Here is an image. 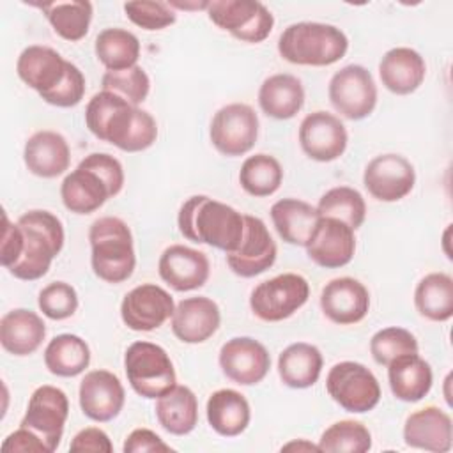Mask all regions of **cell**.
I'll use <instances>...</instances> for the list:
<instances>
[{"label":"cell","mask_w":453,"mask_h":453,"mask_svg":"<svg viewBox=\"0 0 453 453\" xmlns=\"http://www.w3.org/2000/svg\"><path fill=\"white\" fill-rule=\"evenodd\" d=\"M85 126L97 140L124 152L147 150L157 140L156 119L110 90H101L88 99Z\"/></svg>","instance_id":"obj_1"},{"label":"cell","mask_w":453,"mask_h":453,"mask_svg":"<svg viewBox=\"0 0 453 453\" xmlns=\"http://www.w3.org/2000/svg\"><path fill=\"white\" fill-rule=\"evenodd\" d=\"M177 226L191 242L232 253L244 235V214L207 195H193L180 205Z\"/></svg>","instance_id":"obj_2"},{"label":"cell","mask_w":453,"mask_h":453,"mask_svg":"<svg viewBox=\"0 0 453 453\" xmlns=\"http://www.w3.org/2000/svg\"><path fill=\"white\" fill-rule=\"evenodd\" d=\"M349 39L342 28L320 21H297L283 28L278 53L294 65L326 67L345 57Z\"/></svg>","instance_id":"obj_3"},{"label":"cell","mask_w":453,"mask_h":453,"mask_svg":"<svg viewBox=\"0 0 453 453\" xmlns=\"http://www.w3.org/2000/svg\"><path fill=\"white\" fill-rule=\"evenodd\" d=\"M16 223L23 230L25 246L9 273L18 280L35 281L50 271L51 262L62 251L65 241L64 225L57 214L44 209L27 211Z\"/></svg>","instance_id":"obj_4"},{"label":"cell","mask_w":453,"mask_h":453,"mask_svg":"<svg viewBox=\"0 0 453 453\" xmlns=\"http://www.w3.org/2000/svg\"><path fill=\"white\" fill-rule=\"evenodd\" d=\"M90 267L106 283L129 280L136 267L133 234L127 223L117 216H103L88 228Z\"/></svg>","instance_id":"obj_5"},{"label":"cell","mask_w":453,"mask_h":453,"mask_svg":"<svg viewBox=\"0 0 453 453\" xmlns=\"http://www.w3.org/2000/svg\"><path fill=\"white\" fill-rule=\"evenodd\" d=\"M124 372L131 389L147 400H156L177 384V373L168 352L152 342H133L124 352Z\"/></svg>","instance_id":"obj_6"},{"label":"cell","mask_w":453,"mask_h":453,"mask_svg":"<svg viewBox=\"0 0 453 453\" xmlns=\"http://www.w3.org/2000/svg\"><path fill=\"white\" fill-rule=\"evenodd\" d=\"M326 391L334 403L352 414L373 411L382 396L375 373L357 361L333 365L326 375Z\"/></svg>","instance_id":"obj_7"},{"label":"cell","mask_w":453,"mask_h":453,"mask_svg":"<svg viewBox=\"0 0 453 453\" xmlns=\"http://www.w3.org/2000/svg\"><path fill=\"white\" fill-rule=\"evenodd\" d=\"M308 297V280L297 273H283L260 281L251 290L250 308L264 322H281L301 310Z\"/></svg>","instance_id":"obj_8"},{"label":"cell","mask_w":453,"mask_h":453,"mask_svg":"<svg viewBox=\"0 0 453 453\" xmlns=\"http://www.w3.org/2000/svg\"><path fill=\"white\" fill-rule=\"evenodd\" d=\"M209 19L241 42H264L273 28V12L258 0H212L207 7Z\"/></svg>","instance_id":"obj_9"},{"label":"cell","mask_w":453,"mask_h":453,"mask_svg":"<svg viewBox=\"0 0 453 453\" xmlns=\"http://www.w3.org/2000/svg\"><path fill=\"white\" fill-rule=\"evenodd\" d=\"M327 97L340 117L363 120L373 113L379 92L372 73L365 65L349 64L331 76Z\"/></svg>","instance_id":"obj_10"},{"label":"cell","mask_w":453,"mask_h":453,"mask_svg":"<svg viewBox=\"0 0 453 453\" xmlns=\"http://www.w3.org/2000/svg\"><path fill=\"white\" fill-rule=\"evenodd\" d=\"M258 131L260 120L255 110L246 103H230L212 115L209 138L219 154L237 157L248 154L255 147Z\"/></svg>","instance_id":"obj_11"},{"label":"cell","mask_w":453,"mask_h":453,"mask_svg":"<svg viewBox=\"0 0 453 453\" xmlns=\"http://www.w3.org/2000/svg\"><path fill=\"white\" fill-rule=\"evenodd\" d=\"M69 418L67 395L51 384H42L34 389L28 398L25 416L19 426L34 432L44 444L48 453H53L62 441L64 428Z\"/></svg>","instance_id":"obj_12"},{"label":"cell","mask_w":453,"mask_h":453,"mask_svg":"<svg viewBox=\"0 0 453 453\" xmlns=\"http://www.w3.org/2000/svg\"><path fill=\"white\" fill-rule=\"evenodd\" d=\"M416 184L412 163L396 152H386L372 157L363 172V186L368 195L379 202H398L405 198Z\"/></svg>","instance_id":"obj_13"},{"label":"cell","mask_w":453,"mask_h":453,"mask_svg":"<svg viewBox=\"0 0 453 453\" xmlns=\"http://www.w3.org/2000/svg\"><path fill=\"white\" fill-rule=\"evenodd\" d=\"M278 257V246L258 216L244 214V235L235 251L225 253L226 265L241 278H255L271 269Z\"/></svg>","instance_id":"obj_14"},{"label":"cell","mask_w":453,"mask_h":453,"mask_svg":"<svg viewBox=\"0 0 453 453\" xmlns=\"http://www.w3.org/2000/svg\"><path fill=\"white\" fill-rule=\"evenodd\" d=\"M297 140L301 150L310 159L331 163L347 150L349 133L338 115L326 110H317L301 120Z\"/></svg>","instance_id":"obj_15"},{"label":"cell","mask_w":453,"mask_h":453,"mask_svg":"<svg viewBox=\"0 0 453 453\" xmlns=\"http://www.w3.org/2000/svg\"><path fill=\"white\" fill-rule=\"evenodd\" d=\"M173 310L175 303L166 288L156 283H142L122 297L120 319L131 331L149 333L172 319Z\"/></svg>","instance_id":"obj_16"},{"label":"cell","mask_w":453,"mask_h":453,"mask_svg":"<svg viewBox=\"0 0 453 453\" xmlns=\"http://www.w3.org/2000/svg\"><path fill=\"white\" fill-rule=\"evenodd\" d=\"M218 363L226 379L239 386L262 382L271 370V356L265 345L251 336L226 340L218 354Z\"/></svg>","instance_id":"obj_17"},{"label":"cell","mask_w":453,"mask_h":453,"mask_svg":"<svg viewBox=\"0 0 453 453\" xmlns=\"http://www.w3.org/2000/svg\"><path fill=\"white\" fill-rule=\"evenodd\" d=\"M78 402L85 418L96 423H108L122 412L126 389L113 372L90 370L80 382Z\"/></svg>","instance_id":"obj_18"},{"label":"cell","mask_w":453,"mask_h":453,"mask_svg":"<svg viewBox=\"0 0 453 453\" xmlns=\"http://www.w3.org/2000/svg\"><path fill=\"white\" fill-rule=\"evenodd\" d=\"M354 232L336 218L320 216L311 239L304 246L308 258L324 269L345 267L356 253Z\"/></svg>","instance_id":"obj_19"},{"label":"cell","mask_w":453,"mask_h":453,"mask_svg":"<svg viewBox=\"0 0 453 453\" xmlns=\"http://www.w3.org/2000/svg\"><path fill=\"white\" fill-rule=\"evenodd\" d=\"M157 273L172 290L191 292L207 283L211 264L203 251L184 244H172L159 255Z\"/></svg>","instance_id":"obj_20"},{"label":"cell","mask_w":453,"mask_h":453,"mask_svg":"<svg viewBox=\"0 0 453 453\" xmlns=\"http://www.w3.org/2000/svg\"><path fill=\"white\" fill-rule=\"evenodd\" d=\"M320 310L327 320L338 326L361 322L370 310V292L356 278L340 276L327 281L320 292Z\"/></svg>","instance_id":"obj_21"},{"label":"cell","mask_w":453,"mask_h":453,"mask_svg":"<svg viewBox=\"0 0 453 453\" xmlns=\"http://www.w3.org/2000/svg\"><path fill=\"white\" fill-rule=\"evenodd\" d=\"M221 324V311L216 301L207 296L184 297L175 304L170 319L173 336L188 345L207 342Z\"/></svg>","instance_id":"obj_22"},{"label":"cell","mask_w":453,"mask_h":453,"mask_svg":"<svg viewBox=\"0 0 453 453\" xmlns=\"http://www.w3.org/2000/svg\"><path fill=\"white\" fill-rule=\"evenodd\" d=\"M402 435L409 448L448 453L453 446V421L441 407L426 405L405 418Z\"/></svg>","instance_id":"obj_23"},{"label":"cell","mask_w":453,"mask_h":453,"mask_svg":"<svg viewBox=\"0 0 453 453\" xmlns=\"http://www.w3.org/2000/svg\"><path fill=\"white\" fill-rule=\"evenodd\" d=\"M67 64L69 60H65L57 50L42 44H32L19 53L16 60V73L28 88L44 96L62 83Z\"/></svg>","instance_id":"obj_24"},{"label":"cell","mask_w":453,"mask_h":453,"mask_svg":"<svg viewBox=\"0 0 453 453\" xmlns=\"http://www.w3.org/2000/svg\"><path fill=\"white\" fill-rule=\"evenodd\" d=\"M23 163L32 175L41 179H55L65 173L71 165L69 143L57 131H35L25 142Z\"/></svg>","instance_id":"obj_25"},{"label":"cell","mask_w":453,"mask_h":453,"mask_svg":"<svg viewBox=\"0 0 453 453\" xmlns=\"http://www.w3.org/2000/svg\"><path fill=\"white\" fill-rule=\"evenodd\" d=\"M426 76V64L419 51L409 46L388 50L379 62V78L386 90L396 96L416 92Z\"/></svg>","instance_id":"obj_26"},{"label":"cell","mask_w":453,"mask_h":453,"mask_svg":"<svg viewBox=\"0 0 453 453\" xmlns=\"http://www.w3.org/2000/svg\"><path fill=\"white\" fill-rule=\"evenodd\" d=\"M46 338V324L37 311L14 308L0 319V343L5 352L25 357L34 354Z\"/></svg>","instance_id":"obj_27"},{"label":"cell","mask_w":453,"mask_h":453,"mask_svg":"<svg viewBox=\"0 0 453 453\" xmlns=\"http://www.w3.org/2000/svg\"><path fill=\"white\" fill-rule=\"evenodd\" d=\"M269 214L280 239L287 244L303 248L311 239L320 219L315 205L292 196L274 202Z\"/></svg>","instance_id":"obj_28"},{"label":"cell","mask_w":453,"mask_h":453,"mask_svg":"<svg viewBox=\"0 0 453 453\" xmlns=\"http://www.w3.org/2000/svg\"><path fill=\"white\" fill-rule=\"evenodd\" d=\"M388 382L396 400L416 403L430 393L434 372L430 363L418 352L405 354L388 365Z\"/></svg>","instance_id":"obj_29"},{"label":"cell","mask_w":453,"mask_h":453,"mask_svg":"<svg viewBox=\"0 0 453 453\" xmlns=\"http://www.w3.org/2000/svg\"><path fill=\"white\" fill-rule=\"evenodd\" d=\"M303 81L290 73H276L267 76L258 88L260 110L276 120H288L296 117L304 106Z\"/></svg>","instance_id":"obj_30"},{"label":"cell","mask_w":453,"mask_h":453,"mask_svg":"<svg viewBox=\"0 0 453 453\" xmlns=\"http://www.w3.org/2000/svg\"><path fill=\"white\" fill-rule=\"evenodd\" d=\"M209 426L221 437L241 435L251 421V407L246 396L232 388L216 389L205 403Z\"/></svg>","instance_id":"obj_31"},{"label":"cell","mask_w":453,"mask_h":453,"mask_svg":"<svg viewBox=\"0 0 453 453\" xmlns=\"http://www.w3.org/2000/svg\"><path fill=\"white\" fill-rule=\"evenodd\" d=\"M60 198L67 211L83 216L101 209L111 198V193L101 177L78 165L64 177L60 184Z\"/></svg>","instance_id":"obj_32"},{"label":"cell","mask_w":453,"mask_h":453,"mask_svg":"<svg viewBox=\"0 0 453 453\" xmlns=\"http://www.w3.org/2000/svg\"><path fill=\"white\" fill-rule=\"evenodd\" d=\"M324 366L322 352L308 342H296L278 356V375L292 389H306L319 382Z\"/></svg>","instance_id":"obj_33"},{"label":"cell","mask_w":453,"mask_h":453,"mask_svg":"<svg viewBox=\"0 0 453 453\" xmlns=\"http://www.w3.org/2000/svg\"><path fill=\"white\" fill-rule=\"evenodd\" d=\"M156 419L172 435H188L198 425V398L188 386L175 384L168 393L156 398Z\"/></svg>","instance_id":"obj_34"},{"label":"cell","mask_w":453,"mask_h":453,"mask_svg":"<svg viewBox=\"0 0 453 453\" xmlns=\"http://www.w3.org/2000/svg\"><path fill=\"white\" fill-rule=\"evenodd\" d=\"M44 366L51 375L71 379L81 375L90 365L88 343L73 333L53 336L44 349Z\"/></svg>","instance_id":"obj_35"},{"label":"cell","mask_w":453,"mask_h":453,"mask_svg":"<svg viewBox=\"0 0 453 453\" xmlns=\"http://www.w3.org/2000/svg\"><path fill=\"white\" fill-rule=\"evenodd\" d=\"M418 313L432 322H448L453 317V278L446 273L425 274L414 288Z\"/></svg>","instance_id":"obj_36"},{"label":"cell","mask_w":453,"mask_h":453,"mask_svg":"<svg viewBox=\"0 0 453 453\" xmlns=\"http://www.w3.org/2000/svg\"><path fill=\"white\" fill-rule=\"evenodd\" d=\"M51 25L53 32L69 42L81 41L90 28L94 5L88 0L50 2L37 5Z\"/></svg>","instance_id":"obj_37"},{"label":"cell","mask_w":453,"mask_h":453,"mask_svg":"<svg viewBox=\"0 0 453 453\" xmlns=\"http://www.w3.org/2000/svg\"><path fill=\"white\" fill-rule=\"evenodd\" d=\"M140 50L138 37L120 27L101 30L94 41V53L106 71H122L138 65Z\"/></svg>","instance_id":"obj_38"},{"label":"cell","mask_w":453,"mask_h":453,"mask_svg":"<svg viewBox=\"0 0 453 453\" xmlns=\"http://www.w3.org/2000/svg\"><path fill=\"white\" fill-rule=\"evenodd\" d=\"M283 182V168L280 161L265 152L248 156L239 170L241 188L255 196L264 198L274 195Z\"/></svg>","instance_id":"obj_39"},{"label":"cell","mask_w":453,"mask_h":453,"mask_svg":"<svg viewBox=\"0 0 453 453\" xmlns=\"http://www.w3.org/2000/svg\"><path fill=\"white\" fill-rule=\"evenodd\" d=\"M317 211L324 218H336L357 230L366 219V202L363 195L350 186H334L327 189L317 203Z\"/></svg>","instance_id":"obj_40"},{"label":"cell","mask_w":453,"mask_h":453,"mask_svg":"<svg viewBox=\"0 0 453 453\" xmlns=\"http://www.w3.org/2000/svg\"><path fill=\"white\" fill-rule=\"evenodd\" d=\"M317 446L324 453H365L372 449V434L361 421L340 419L320 434Z\"/></svg>","instance_id":"obj_41"},{"label":"cell","mask_w":453,"mask_h":453,"mask_svg":"<svg viewBox=\"0 0 453 453\" xmlns=\"http://www.w3.org/2000/svg\"><path fill=\"white\" fill-rule=\"evenodd\" d=\"M419 352L418 338L405 327L388 326L370 338V354L380 366H388L393 359Z\"/></svg>","instance_id":"obj_42"},{"label":"cell","mask_w":453,"mask_h":453,"mask_svg":"<svg viewBox=\"0 0 453 453\" xmlns=\"http://www.w3.org/2000/svg\"><path fill=\"white\" fill-rule=\"evenodd\" d=\"M103 90H110L133 106H140L150 92V78L142 65L122 71H106L101 78Z\"/></svg>","instance_id":"obj_43"},{"label":"cell","mask_w":453,"mask_h":453,"mask_svg":"<svg viewBox=\"0 0 453 453\" xmlns=\"http://www.w3.org/2000/svg\"><path fill=\"white\" fill-rule=\"evenodd\" d=\"M78 304V292L67 281H51L42 287L37 296V306L50 320H65L73 317Z\"/></svg>","instance_id":"obj_44"},{"label":"cell","mask_w":453,"mask_h":453,"mask_svg":"<svg viewBox=\"0 0 453 453\" xmlns=\"http://www.w3.org/2000/svg\"><path fill=\"white\" fill-rule=\"evenodd\" d=\"M124 12L127 19L147 30H163L175 23L177 14L166 2H154V0H133L124 4Z\"/></svg>","instance_id":"obj_45"},{"label":"cell","mask_w":453,"mask_h":453,"mask_svg":"<svg viewBox=\"0 0 453 453\" xmlns=\"http://www.w3.org/2000/svg\"><path fill=\"white\" fill-rule=\"evenodd\" d=\"M85 85V74L81 73V69L69 62L62 83L55 90L41 96V99L57 108H73L81 103L87 88Z\"/></svg>","instance_id":"obj_46"},{"label":"cell","mask_w":453,"mask_h":453,"mask_svg":"<svg viewBox=\"0 0 453 453\" xmlns=\"http://www.w3.org/2000/svg\"><path fill=\"white\" fill-rule=\"evenodd\" d=\"M78 165L92 170L97 177H101L103 182L108 186L111 198L122 191L126 175H124L122 163L115 156H111L108 152H92V154L85 156Z\"/></svg>","instance_id":"obj_47"},{"label":"cell","mask_w":453,"mask_h":453,"mask_svg":"<svg viewBox=\"0 0 453 453\" xmlns=\"http://www.w3.org/2000/svg\"><path fill=\"white\" fill-rule=\"evenodd\" d=\"M2 218H4V226H2V241H0V264L9 271L23 253L25 237L19 225L12 223L7 212H4Z\"/></svg>","instance_id":"obj_48"},{"label":"cell","mask_w":453,"mask_h":453,"mask_svg":"<svg viewBox=\"0 0 453 453\" xmlns=\"http://www.w3.org/2000/svg\"><path fill=\"white\" fill-rule=\"evenodd\" d=\"M69 451H99V453H111L113 444L110 435L99 426H87L81 428L69 444Z\"/></svg>","instance_id":"obj_49"},{"label":"cell","mask_w":453,"mask_h":453,"mask_svg":"<svg viewBox=\"0 0 453 453\" xmlns=\"http://www.w3.org/2000/svg\"><path fill=\"white\" fill-rule=\"evenodd\" d=\"M173 448L166 444L154 430L150 428H134L124 441V453H145V451H172Z\"/></svg>","instance_id":"obj_50"},{"label":"cell","mask_w":453,"mask_h":453,"mask_svg":"<svg viewBox=\"0 0 453 453\" xmlns=\"http://www.w3.org/2000/svg\"><path fill=\"white\" fill-rule=\"evenodd\" d=\"M0 449L4 453H48L42 441L25 426H18L11 432L4 439Z\"/></svg>","instance_id":"obj_51"},{"label":"cell","mask_w":453,"mask_h":453,"mask_svg":"<svg viewBox=\"0 0 453 453\" xmlns=\"http://www.w3.org/2000/svg\"><path fill=\"white\" fill-rule=\"evenodd\" d=\"M173 11L179 9V11H207L209 7V2L203 0V2H177V0H172V2H166Z\"/></svg>","instance_id":"obj_52"},{"label":"cell","mask_w":453,"mask_h":453,"mask_svg":"<svg viewBox=\"0 0 453 453\" xmlns=\"http://www.w3.org/2000/svg\"><path fill=\"white\" fill-rule=\"evenodd\" d=\"M319 451V446L317 444H311L310 441L306 439H297V441H290L287 444L281 446V451Z\"/></svg>","instance_id":"obj_53"},{"label":"cell","mask_w":453,"mask_h":453,"mask_svg":"<svg viewBox=\"0 0 453 453\" xmlns=\"http://www.w3.org/2000/svg\"><path fill=\"white\" fill-rule=\"evenodd\" d=\"M449 380H451V373H448V375H446V379H444V384H446V388H448ZM446 402H448V405H451V398H449V393H448V391H446Z\"/></svg>","instance_id":"obj_54"}]
</instances>
